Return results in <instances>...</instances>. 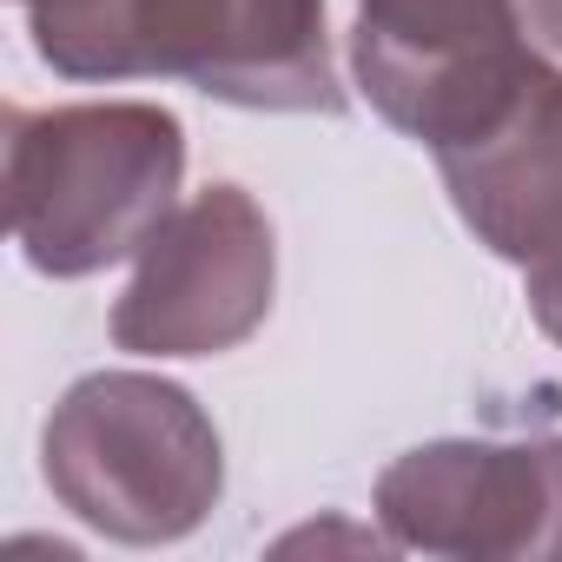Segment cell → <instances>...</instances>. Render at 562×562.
I'll use <instances>...</instances> for the list:
<instances>
[{"label":"cell","instance_id":"6da1fadb","mask_svg":"<svg viewBox=\"0 0 562 562\" xmlns=\"http://www.w3.org/2000/svg\"><path fill=\"white\" fill-rule=\"evenodd\" d=\"M186 126L153 100H80L8 113V225L41 278H93L172 218Z\"/></svg>","mask_w":562,"mask_h":562},{"label":"cell","instance_id":"7a4b0ae2","mask_svg":"<svg viewBox=\"0 0 562 562\" xmlns=\"http://www.w3.org/2000/svg\"><path fill=\"white\" fill-rule=\"evenodd\" d=\"M41 470L74 522L126 549L186 542L225 496V443L205 404L153 371L80 378L41 430Z\"/></svg>","mask_w":562,"mask_h":562},{"label":"cell","instance_id":"3957f363","mask_svg":"<svg viewBox=\"0 0 562 562\" xmlns=\"http://www.w3.org/2000/svg\"><path fill=\"white\" fill-rule=\"evenodd\" d=\"M278 299V238L265 205L218 179L172 205L139 245L126 292L113 299V345L133 358H218L238 351Z\"/></svg>","mask_w":562,"mask_h":562},{"label":"cell","instance_id":"277c9868","mask_svg":"<svg viewBox=\"0 0 562 562\" xmlns=\"http://www.w3.org/2000/svg\"><path fill=\"white\" fill-rule=\"evenodd\" d=\"M536 60L516 0H358L351 21L358 93L430 153L490 126Z\"/></svg>","mask_w":562,"mask_h":562},{"label":"cell","instance_id":"5b68a950","mask_svg":"<svg viewBox=\"0 0 562 562\" xmlns=\"http://www.w3.org/2000/svg\"><path fill=\"white\" fill-rule=\"evenodd\" d=\"M378 522L411 555L562 562V437H437L378 476Z\"/></svg>","mask_w":562,"mask_h":562},{"label":"cell","instance_id":"8992f818","mask_svg":"<svg viewBox=\"0 0 562 562\" xmlns=\"http://www.w3.org/2000/svg\"><path fill=\"white\" fill-rule=\"evenodd\" d=\"M457 218L522 271L529 318L562 345V67L536 60L509 106L437 153Z\"/></svg>","mask_w":562,"mask_h":562},{"label":"cell","instance_id":"52a82bcc","mask_svg":"<svg viewBox=\"0 0 562 562\" xmlns=\"http://www.w3.org/2000/svg\"><path fill=\"white\" fill-rule=\"evenodd\" d=\"M146 80L245 113H345L325 0H146Z\"/></svg>","mask_w":562,"mask_h":562},{"label":"cell","instance_id":"ba28073f","mask_svg":"<svg viewBox=\"0 0 562 562\" xmlns=\"http://www.w3.org/2000/svg\"><path fill=\"white\" fill-rule=\"evenodd\" d=\"M60 80H146V0H14Z\"/></svg>","mask_w":562,"mask_h":562},{"label":"cell","instance_id":"9c48e42d","mask_svg":"<svg viewBox=\"0 0 562 562\" xmlns=\"http://www.w3.org/2000/svg\"><path fill=\"white\" fill-rule=\"evenodd\" d=\"M516 21H522V41L549 60H562V0H516Z\"/></svg>","mask_w":562,"mask_h":562}]
</instances>
